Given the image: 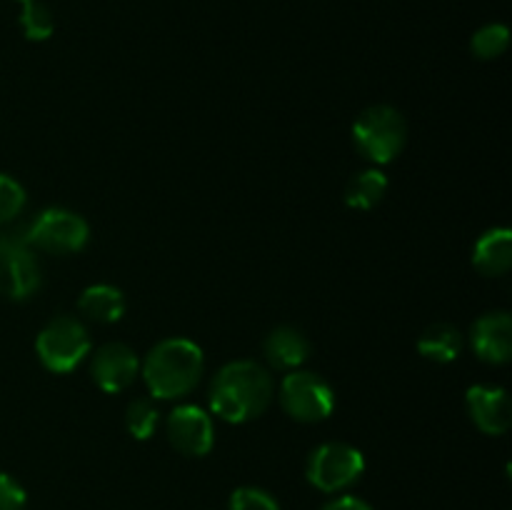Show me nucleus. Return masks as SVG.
Instances as JSON below:
<instances>
[{"instance_id":"obj_1","label":"nucleus","mask_w":512,"mask_h":510,"mask_svg":"<svg viewBox=\"0 0 512 510\" xmlns=\"http://www.w3.org/2000/svg\"><path fill=\"white\" fill-rule=\"evenodd\" d=\"M273 400V378L255 360L223 365L210 385V410L225 423H248L260 418Z\"/></svg>"},{"instance_id":"obj_2","label":"nucleus","mask_w":512,"mask_h":510,"mask_svg":"<svg viewBox=\"0 0 512 510\" xmlns=\"http://www.w3.org/2000/svg\"><path fill=\"white\" fill-rule=\"evenodd\" d=\"M205 370V355L188 338L160 340L140 363V375L155 400L183 398L198 385Z\"/></svg>"},{"instance_id":"obj_3","label":"nucleus","mask_w":512,"mask_h":510,"mask_svg":"<svg viewBox=\"0 0 512 510\" xmlns=\"http://www.w3.org/2000/svg\"><path fill=\"white\" fill-rule=\"evenodd\" d=\"M353 143L368 163H393L408 143V120L393 105H370L353 123Z\"/></svg>"},{"instance_id":"obj_4","label":"nucleus","mask_w":512,"mask_h":510,"mask_svg":"<svg viewBox=\"0 0 512 510\" xmlns=\"http://www.w3.org/2000/svg\"><path fill=\"white\" fill-rule=\"evenodd\" d=\"M20 238L33 250L50 255H73L88 245L90 225L68 208H45L25 225Z\"/></svg>"},{"instance_id":"obj_5","label":"nucleus","mask_w":512,"mask_h":510,"mask_svg":"<svg viewBox=\"0 0 512 510\" xmlns=\"http://www.w3.org/2000/svg\"><path fill=\"white\" fill-rule=\"evenodd\" d=\"M35 353L50 373H70L90 353V335L83 320L58 315L35 338Z\"/></svg>"},{"instance_id":"obj_6","label":"nucleus","mask_w":512,"mask_h":510,"mask_svg":"<svg viewBox=\"0 0 512 510\" xmlns=\"http://www.w3.org/2000/svg\"><path fill=\"white\" fill-rule=\"evenodd\" d=\"M365 473V458L348 443H323L310 453L305 478L323 493H343Z\"/></svg>"},{"instance_id":"obj_7","label":"nucleus","mask_w":512,"mask_h":510,"mask_svg":"<svg viewBox=\"0 0 512 510\" xmlns=\"http://www.w3.org/2000/svg\"><path fill=\"white\" fill-rule=\"evenodd\" d=\"M280 405L298 423H320L333 415L335 393L318 373L290 370L280 383Z\"/></svg>"},{"instance_id":"obj_8","label":"nucleus","mask_w":512,"mask_h":510,"mask_svg":"<svg viewBox=\"0 0 512 510\" xmlns=\"http://www.w3.org/2000/svg\"><path fill=\"white\" fill-rule=\"evenodd\" d=\"M43 283L35 250L20 235L0 233V295L8 300L33 298Z\"/></svg>"},{"instance_id":"obj_9","label":"nucleus","mask_w":512,"mask_h":510,"mask_svg":"<svg viewBox=\"0 0 512 510\" xmlns=\"http://www.w3.org/2000/svg\"><path fill=\"white\" fill-rule=\"evenodd\" d=\"M165 433H168L170 445L188 458H203L215 445L213 418L198 405H178L170 410L165 420Z\"/></svg>"},{"instance_id":"obj_10","label":"nucleus","mask_w":512,"mask_h":510,"mask_svg":"<svg viewBox=\"0 0 512 510\" xmlns=\"http://www.w3.org/2000/svg\"><path fill=\"white\" fill-rule=\"evenodd\" d=\"M140 373V360L135 350L125 343L100 345L90 360V378L103 393H123L133 385Z\"/></svg>"},{"instance_id":"obj_11","label":"nucleus","mask_w":512,"mask_h":510,"mask_svg":"<svg viewBox=\"0 0 512 510\" xmlns=\"http://www.w3.org/2000/svg\"><path fill=\"white\" fill-rule=\"evenodd\" d=\"M465 408L475 428L485 435H503L510 430L512 405L510 395L498 385H473L465 393Z\"/></svg>"},{"instance_id":"obj_12","label":"nucleus","mask_w":512,"mask_h":510,"mask_svg":"<svg viewBox=\"0 0 512 510\" xmlns=\"http://www.w3.org/2000/svg\"><path fill=\"white\" fill-rule=\"evenodd\" d=\"M470 345L483 363L505 365L512 358V318L505 310L480 315L470 330Z\"/></svg>"},{"instance_id":"obj_13","label":"nucleus","mask_w":512,"mask_h":510,"mask_svg":"<svg viewBox=\"0 0 512 510\" xmlns=\"http://www.w3.org/2000/svg\"><path fill=\"white\" fill-rule=\"evenodd\" d=\"M310 350L313 345L308 335L295 325H278L263 340V355L268 365H273L275 370H288V373L298 370L308 360Z\"/></svg>"},{"instance_id":"obj_14","label":"nucleus","mask_w":512,"mask_h":510,"mask_svg":"<svg viewBox=\"0 0 512 510\" xmlns=\"http://www.w3.org/2000/svg\"><path fill=\"white\" fill-rule=\"evenodd\" d=\"M512 265L510 228H490L478 238L473 248V268L485 278H500Z\"/></svg>"},{"instance_id":"obj_15","label":"nucleus","mask_w":512,"mask_h":510,"mask_svg":"<svg viewBox=\"0 0 512 510\" xmlns=\"http://www.w3.org/2000/svg\"><path fill=\"white\" fill-rule=\"evenodd\" d=\"M125 308H128V303H125L123 290L108 283L88 285L78 298L80 313L98 325L118 323L125 315Z\"/></svg>"},{"instance_id":"obj_16","label":"nucleus","mask_w":512,"mask_h":510,"mask_svg":"<svg viewBox=\"0 0 512 510\" xmlns=\"http://www.w3.org/2000/svg\"><path fill=\"white\" fill-rule=\"evenodd\" d=\"M463 333L450 323H433L420 333L418 338V353L425 360L433 363L448 365L460 358L463 353Z\"/></svg>"},{"instance_id":"obj_17","label":"nucleus","mask_w":512,"mask_h":510,"mask_svg":"<svg viewBox=\"0 0 512 510\" xmlns=\"http://www.w3.org/2000/svg\"><path fill=\"white\" fill-rule=\"evenodd\" d=\"M388 175L378 168H368L355 173L345 185V205L355 210H373L383 203L388 193Z\"/></svg>"},{"instance_id":"obj_18","label":"nucleus","mask_w":512,"mask_h":510,"mask_svg":"<svg viewBox=\"0 0 512 510\" xmlns=\"http://www.w3.org/2000/svg\"><path fill=\"white\" fill-rule=\"evenodd\" d=\"M160 425V410L150 398H133L125 408V430L135 440H148Z\"/></svg>"},{"instance_id":"obj_19","label":"nucleus","mask_w":512,"mask_h":510,"mask_svg":"<svg viewBox=\"0 0 512 510\" xmlns=\"http://www.w3.org/2000/svg\"><path fill=\"white\" fill-rule=\"evenodd\" d=\"M510 45V30L503 23H488L480 30H475L473 40H470V50L475 58L480 60H495L508 50Z\"/></svg>"},{"instance_id":"obj_20","label":"nucleus","mask_w":512,"mask_h":510,"mask_svg":"<svg viewBox=\"0 0 512 510\" xmlns=\"http://www.w3.org/2000/svg\"><path fill=\"white\" fill-rule=\"evenodd\" d=\"M20 28H23L25 38L33 40V43L48 40L55 30L53 10L45 3H40V0L23 3V10H20Z\"/></svg>"},{"instance_id":"obj_21","label":"nucleus","mask_w":512,"mask_h":510,"mask_svg":"<svg viewBox=\"0 0 512 510\" xmlns=\"http://www.w3.org/2000/svg\"><path fill=\"white\" fill-rule=\"evenodd\" d=\"M25 188L8 173H0V228L13 223L25 208Z\"/></svg>"},{"instance_id":"obj_22","label":"nucleus","mask_w":512,"mask_h":510,"mask_svg":"<svg viewBox=\"0 0 512 510\" xmlns=\"http://www.w3.org/2000/svg\"><path fill=\"white\" fill-rule=\"evenodd\" d=\"M228 510H280V505L268 490L253 488V485H243V488L233 490Z\"/></svg>"},{"instance_id":"obj_23","label":"nucleus","mask_w":512,"mask_h":510,"mask_svg":"<svg viewBox=\"0 0 512 510\" xmlns=\"http://www.w3.org/2000/svg\"><path fill=\"white\" fill-rule=\"evenodd\" d=\"M28 505V495H25L23 485L8 473H0V510H25Z\"/></svg>"},{"instance_id":"obj_24","label":"nucleus","mask_w":512,"mask_h":510,"mask_svg":"<svg viewBox=\"0 0 512 510\" xmlns=\"http://www.w3.org/2000/svg\"><path fill=\"white\" fill-rule=\"evenodd\" d=\"M320 510H373L365 500L355 498V495H340V498L325 503Z\"/></svg>"},{"instance_id":"obj_25","label":"nucleus","mask_w":512,"mask_h":510,"mask_svg":"<svg viewBox=\"0 0 512 510\" xmlns=\"http://www.w3.org/2000/svg\"><path fill=\"white\" fill-rule=\"evenodd\" d=\"M20 3H30V0H20Z\"/></svg>"}]
</instances>
